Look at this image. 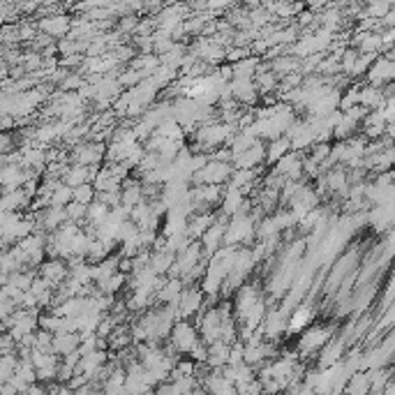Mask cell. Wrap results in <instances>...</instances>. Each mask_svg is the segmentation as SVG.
<instances>
[{
    "instance_id": "obj_15",
    "label": "cell",
    "mask_w": 395,
    "mask_h": 395,
    "mask_svg": "<svg viewBox=\"0 0 395 395\" xmlns=\"http://www.w3.org/2000/svg\"><path fill=\"white\" fill-rule=\"evenodd\" d=\"M229 354H231V344L226 340L208 342V360L206 363L211 367H224V365H229Z\"/></svg>"
},
{
    "instance_id": "obj_4",
    "label": "cell",
    "mask_w": 395,
    "mask_h": 395,
    "mask_svg": "<svg viewBox=\"0 0 395 395\" xmlns=\"http://www.w3.org/2000/svg\"><path fill=\"white\" fill-rule=\"evenodd\" d=\"M233 162L229 159H217V157H208V162L204 164V169H199L192 178V185H201V183H215V185H226L233 174Z\"/></svg>"
},
{
    "instance_id": "obj_3",
    "label": "cell",
    "mask_w": 395,
    "mask_h": 395,
    "mask_svg": "<svg viewBox=\"0 0 395 395\" xmlns=\"http://www.w3.org/2000/svg\"><path fill=\"white\" fill-rule=\"evenodd\" d=\"M204 340L201 338V331H199V326L195 319H178V322L174 324V329L169 333V342L176 354H181V356H190L192 354V349L197 347V344Z\"/></svg>"
},
{
    "instance_id": "obj_17",
    "label": "cell",
    "mask_w": 395,
    "mask_h": 395,
    "mask_svg": "<svg viewBox=\"0 0 395 395\" xmlns=\"http://www.w3.org/2000/svg\"><path fill=\"white\" fill-rule=\"evenodd\" d=\"M65 211H67V220H70V222H77L81 226H86V215H88V206L86 204L72 199L70 204L65 206Z\"/></svg>"
},
{
    "instance_id": "obj_5",
    "label": "cell",
    "mask_w": 395,
    "mask_h": 395,
    "mask_svg": "<svg viewBox=\"0 0 395 395\" xmlns=\"http://www.w3.org/2000/svg\"><path fill=\"white\" fill-rule=\"evenodd\" d=\"M70 159H72V162H77V164H86V166L104 164V159H107V141H99V139L81 141V144L72 146Z\"/></svg>"
},
{
    "instance_id": "obj_11",
    "label": "cell",
    "mask_w": 395,
    "mask_h": 395,
    "mask_svg": "<svg viewBox=\"0 0 395 395\" xmlns=\"http://www.w3.org/2000/svg\"><path fill=\"white\" fill-rule=\"evenodd\" d=\"M32 197L26 188H16L10 192H3V211H30Z\"/></svg>"
},
{
    "instance_id": "obj_16",
    "label": "cell",
    "mask_w": 395,
    "mask_h": 395,
    "mask_svg": "<svg viewBox=\"0 0 395 395\" xmlns=\"http://www.w3.org/2000/svg\"><path fill=\"white\" fill-rule=\"evenodd\" d=\"M74 199V188L67 185L65 181H58L56 188L51 190V206H67Z\"/></svg>"
},
{
    "instance_id": "obj_1",
    "label": "cell",
    "mask_w": 395,
    "mask_h": 395,
    "mask_svg": "<svg viewBox=\"0 0 395 395\" xmlns=\"http://www.w3.org/2000/svg\"><path fill=\"white\" fill-rule=\"evenodd\" d=\"M335 335H338V324H335V319H315L308 329L298 333L296 349L300 358L308 360V363H315L317 354L335 338Z\"/></svg>"
},
{
    "instance_id": "obj_10",
    "label": "cell",
    "mask_w": 395,
    "mask_h": 395,
    "mask_svg": "<svg viewBox=\"0 0 395 395\" xmlns=\"http://www.w3.org/2000/svg\"><path fill=\"white\" fill-rule=\"evenodd\" d=\"M231 86V95L236 102H241L243 107H255L257 104V97L262 95L257 88V83H252V79H231L229 81Z\"/></svg>"
},
{
    "instance_id": "obj_6",
    "label": "cell",
    "mask_w": 395,
    "mask_h": 395,
    "mask_svg": "<svg viewBox=\"0 0 395 395\" xmlns=\"http://www.w3.org/2000/svg\"><path fill=\"white\" fill-rule=\"evenodd\" d=\"M178 317L181 319H197L201 310L206 308V293L199 282H188L178 298Z\"/></svg>"
},
{
    "instance_id": "obj_18",
    "label": "cell",
    "mask_w": 395,
    "mask_h": 395,
    "mask_svg": "<svg viewBox=\"0 0 395 395\" xmlns=\"http://www.w3.org/2000/svg\"><path fill=\"white\" fill-rule=\"evenodd\" d=\"M95 199H97L95 183H81V185H77V188H74V201H81V204L90 206Z\"/></svg>"
},
{
    "instance_id": "obj_7",
    "label": "cell",
    "mask_w": 395,
    "mask_h": 395,
    "mask_svg": "<svg viewBox=\"0 0 395 395\" xmlns=\"http://www.w3.org/2000/svg\"><path fill=\"white\" fill-rule=\"evenodd\" d=\"M252 206H255V204H252V199H250L248 192L233 188V185H226L224 197H222L220 208H217V211H220L222 215H226V217H233V215H238L243 211H252Z\"/></svg>"
},
{
    "instance_id": "obj_2",
    "label": "cell",
    "mask_w": 395,
    "mask_h": 395,
    "mask_svg": "<svg viewBox=\"0 0 395 395\" xmlns=\"http://www.w3.org/2000/svg\"><path fill=\"white\" fill-rule=\"evenodd\" d=\"M257 215L252 211H243L238 215L229 217L226 222V236L224 245H252L257 241Z\"/></svg>"
},
{
    "instance_id": "obj_12",
    "label": "cell",
    "mask_w": 395,
    "mask_h": 395,
    "mask_svg": "<svg viewBox=\"0 0 395 395\" xmlns=\"http://www.w3.org/2000/svg\"><path fill=\"white\" fill-rule=\"evenodd\" d=\"M289 150H293V148H291V139L287 137V134L266 141V166H275L284 155L289 153Z\"/></svg>"
},
{
    "instance_id": "obj_14",
    "label": "cell",
    "mask_w": 395,
    "mask_h": 395,
    "mask_svg": "<svg viewBox=\"0 0 395 395\" xmlns=\"http://www.w3.org/2000/svg\"><path fill=\"white\" fill-rule=\"evenodd\" d=\"M79 344H81V333L61 331L54 335V351L58 356H67L72 351H79Z\"/></svg>"
},
{
    "instance_id": "obj_9",
    "label": "cell",
    "mask_w": 395,
    "mask_h": 395,
    "mask_svg": "<svg viewBox=\"0 0 395 395\" xmlns=\"http://www.w3.org/2000/svg\"><path fill=\"white\" fill-rule=\"evenodd\" d=\"M185 284L188 282L178 275H164L162 282H159V287H157V303L178 305V298H181L183 289H185Z\"/></svg>"
},
{
    "instance_id": "obj_13",
    "label": "cell",
    "mask_w": 395,
    "mask_h": 395,
    "mask_svg": "<svg viewBox=\"0 0 395 395\" xmlns=\"http://www.w3.org/2000/svg\"><path fill=\"white\" fill-rule=\"evenodd\" d=\"M393 79H395L393 61H377L367 70V83H372V86H384V83H391Z\"/></svg>"
},
{
    "instance_id": "obj_8",
    "label": "cell",
    "mask_w": 395,
    "mask_h": 395,
    "mask_svg": "<svg viewBox=\"0 0 395 395\" xmlns=\"http://www.w3.org/2000/svg\"><path fill=\"white\" fill-rule=\"evenodd\" d=\"M37 273L44 277V280L51 284V287H61V284L70 277V264L63 257H47L42 266L37 268Z\"/></svg>"
}]
</instances>
